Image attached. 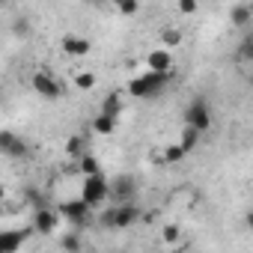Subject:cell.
<instances>
[{
    "label": "cell",
    "mask_w": 253,
    "mask_h": 253,
    "mask_svg": "<svg viewBox=\"0 0 253 253\" xmlns=\"http://www.w3.org/2000/svg\"><path fill=\"white\" fill-rule=\"evenodd\" d=\"M167 84H170V72H152V69H149L143 78H134V81H131L128 92L137 95V98H140V95L149 98V95H158Z\"/></svg>",
    "instance_id": "cell-1"
},
{
    "label": "cell",
    "mask_w": 253,
    "mask_h": 253,
    "mask_svg": "<svg viewBox=\"0 0 253 253\" xmlns=\"http://www.w3.org/2000/svg\"><path fill=\"white\" fill-rule=\"evenodd\" d=\"M98 220H101V226H107V229H128V226L137 220V209H134L131 203H113Z\"/></svg>",
    "instance_id": "cell-2"
},
{
    "label": "cell",
    "mask_w": 253,
    "mask_h": 253,
    "mask_svg": "<svg viewBox=\"0 0 253 253\" xmlns=\"http://www.w3.org/2000/svg\"><path fill=\"white\" fill-rule=\"evenodd\" d=\"M84 200L95 209V206H101L104 200H110V182L101 176V173H92V176H86V182H84Z\"/></svg>",
    "instance_id": "cell-3"
},
{
    "label": "cell",
    "mask_w": 253,
    "mask_h": 253,
    "mask_svg": "<svg viewBox=\"0 0 253 253\" xmlns=\"http://www.w3.org/2000/svg\"><path fill=\"white\" fill-rule=\"evenodd\" d=\"M185 125H194L197 131H209V125H211V110H209L206 98H194V101L185 107Z\"/></svg>",
    "instance_id": "cell-4"
},
{
    "label": "cell",
    "mask_w": 253,
    "mask_h": 253,
    "mask_svg": "<svg viewBox=\"0 0 253 253\" xmlns=\"http://www.w3.org/2000/svg\"><path fill=\"white\" fill-rule=\"evenodd\" d=\"M134 191H137V185H134L131 176H116V179H110V200L113 203H131Z\"/></svg>",
    "instance_id": "cell-5"
},
{
    "label": "cell",
    "mask_w": 253,
    "mask_h": 253,
    "mask_svg": "<svg viewBox=\"0 0 253 253\" xmlns=\"http://www.w3.org/2000/svg\"><path fill=\"white\" fill-rule=\"evenodd\" d=\"M33 89L39 92V95H45V98H57L63 89H60V84L48 75V72H36L33 75Z\"/></svg>",
    "instance_id": "cell-6"
},
{
    "label": "cell",
    "mask_w": 253,
    "mask_h": 253,
    "mask_svg": "<svg viewBox=\"0 0 253 253\" xmlns=\"http://www.w3.org/2000/svg\"><path fill=\"white\" fill-rule=\"evenodd\" d=\"M146 63H149L152 72H170V69H173V57H170L167 51H152V54L146 57Z\"/></svg>",
    "instance_id": "cell-7"
},
{
    "label": "cell",
    "mask_w": 253,
    "mask_h": 253,
    "mask_svg": "<svg viewBox=\"0 0 253 253\" xmlns=\"http://www.w3.org/2000/svg\"><path fill=\"white\" fill-rule=\"evenodd\" d=\"M33 226H36L39 232H51V229L57 226V214L48 211L45 206H39V209H36V220H33Z\"/></svg>",
    "instance_id": "cell-8"
},
{
    "label": "cell",
    "mask_w": 253,
    "mask_h": 253,
    "mask_svg": "<svg viewBox=\"0 0 253 253\" xmlns=\"http://www.w3.org/2000/svg\"><path fill=\"white\" fill-rule=\"evenodd\" d=\"M63 48H66V54H72V57L89 54V42L81 39V36H66V39H63Z\"/></svg>",
    "instance_id": "cell-9"
},
{
    "label": "cell",
    "mask_w": 253,
    "mask_h": 253,
    "mask_svg": "<svg viewBox=\"0 0 253 253\" xmlns=\"http://www.w3.org/2000/svg\"><path fill=\"white\" fill-rule=\"evenodd\" d=\"M0 149H3L9 158H12V155H24V143L15 140V134H9V131H6V134H0Z\"/></svg>",
    "instance_id": "cell-10"
},
{
    "label": "cell",
    "mask_w": 253,
    "mask_h": 253,
    "mask_svg": "<svg viewBox=\"0 0 253 253\" xmlns=\"http://www.w3.org/2000/svg\"><path fill=\"white\" fill-rule=\"evenodd\" d=\"M92 128H95V134H110V131L116 128V116L98 113V116H95V122H92Z\"/></svg>",
    "instance_id": "cell-11"
},
{
    "label": "cell",
    "mask_w": 253,
    "mask_h": 253,
    "mask_svg": "<svg viewBox=\"0 0 253 253\" xmlns=\"http://www.w3.org/2000/svg\"><path fill=\"white\" fill-rule=\"evenodd\" d=\"M119 110H122V98H119V92H110V95L104 98V104H101V113L119 119Z\"/></svg>",
    "instance_id": "cell-12"
},
{
    "label": "cell",
    "mask_w": 253,
    "mask_h": 253,
    "mask_svg": "<svg viewBox=\"0 0 253 253\" xmlns=\"http://www.w3.org/2000/svg\"><path fill=\"white\" fill-rule=\"evenodd\" d=\"M200 134H203V131H197L194 125H185V131H182V140H179V143L185 146V152H191V149L200 143Z\"/></svg>",
    "instance_id": "cell-13"
},
{
    "label": "cell",
    "mask_w": 253,
    "mask_h": 253,
    "mask_svg": "<svg viewBox=\"0 0 253 253\" xmlns=\"http://www.w3.org/2000/svg\"><path fill=\"white\" fill-rule=\"evenodd\" d=\"M250 18H253V6H235L232 9V24L235 27H244Z\"/></svg>",
    "instance_id": "cell-14"
},
{
    "label": "cell",
    "mask_w": 253,
    "mask_h": 253,
    "mask_svg": "<svg viewBox=\"0 0 253 253\" xmlns=\"http://www.w3.org/2000/svg\"><path fill=\"white\" fill-rule=\"evenodd\" d=\"M185 155H188V152H185V146H182V143H176V146H167V149H164V161H167V164H179Z\"/></svg>",
    "instance_id": "cell-15"
},
{
    "label": "cell",
    "mask_w": 253,
    "mask_h": 253,
    "mask_svg": "<svg viewBox=\"0 0 253 253\" xmlns=\"http://www.w3.org/2000/svg\"><path fill=\"white\" fill-rule=\"evenodd\" d=\"M235 57H238V60H244V63H253V36H247V39L238 45Z\"/></svg>",
    "instance_id": "cell-16"
},
{
    "label": "cell",
    "mask_w": 253,
    "mask_h": 253,
    "mask_svg": "<svg viewBox=\"0 0 253 253\" xmlns=\"http://www.w3.org/2000/svg\"><path fill=\"white\" fill-rule=\"evenodd\" d=\"M81 170H84V176H92V173H101V170H98V161H95L92 155H81Z\"/></svg>",
    "instance_id": "cell-17"
},
{
    "label": "cell",
    "mask_w": 253,
    "mask_h": 253,
    "mask_svg": "<svg viewBox=\"0 0 253 253\" xmlns=\"http://www.w3.org/2000/svg\"><path fill=\"white\" fill-rule=\"evenodd\" d=\"M161 42H164V48H176L182 42V33L179 30H164L161 33Z\"/></svg>",
    "instance_id": "cell-18"
},
{
    "label": "cell",
    "mask_w": 253,
    "mask_h": 253,
    "mask_svg": "<svg viewBox=\"0 0 253 253\" xmlns=\"http://www.w3.org/2000/svg\"><path fill=\"white\" fill-rule=\"evenodd\" d=\"M92 84H95V75H89V72H81L75 78V86H81V89H89Z\"/></svg>",
    "instance_id": "cell-19"
},
{
    "label": "cell",
    "mask_w": 253,
    "mask_h": 253,
    "mask_svg": "<svg viewBox=\"0 0 253 253\" xmlns=\"http://www.w3.org/2000/svg\"><path fill=\"white\" fill-rule=\"evenodd\" d=\"M116 9L122 15H134L137 12V0H122V3H116Z\"/></svg>",
    "instance_id": "cell-20"
},
{
    "label": "cell",
    "mask_w": 253,
    "mask_h": 253,
    "mask_svg": "<svg viewBox=\"0 0 253 253\" xmlns=\"http://www.w3.org/2000/svg\"><path fill=\"white\" fill-rule=\"evenodd\" d=\"M69 155H75V158L84 155V140H81V137H72V140H69Z\"/></svg>",
    "instance_id": "cell-21"
},
{
    "label": "cell",
    "mask_w": 253,
    "mask_h": 253,
    "mask_svg": "<svg viewBox=\"0 0 253 253\" xmlns=\"http://www.w3.org/2000/svg\"><path fill=\"white\" fill-rule=\"evenodd\" d=\"M179 9H182L185 15H194V12H197V0H179Z\"/></svg>",
    "instance_id": "cell-22"
},
{
    "label": "cell",
    "mask_w": 253,
    "mask_h": 253,
    "mask_svg": "<svg viewBox=\"0 0 253 253\" xmlns=\"http://www.w3.org/2000/svg\"><path fill=\"white\" fill-rule=\"evenodd\" d=\"M244 226H247V229H253V211H247V214H244Z\"/></svg>",
    "instance_id": "cell-23"
},
{
    "label": "cell",
    "mask_w": 253,
    "mask_h": 253,
    "mask_svg": "<svg viewBox=\"0 0 253 253\" xmlns=\"http://www.w3.org/2000/svg\"><path fill=\"white\" fill-rule=\"evenodd\" d=\"M113 3H122V0H113Z\"/></svg>",
    "instance_id": "cell-24"
}]
</instances>
